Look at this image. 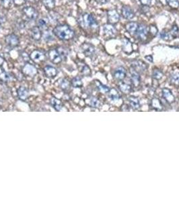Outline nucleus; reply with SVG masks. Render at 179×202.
Here are the masks:
<instances>
[{
	"label": "nucleus",
	"mask_w": 179,
	"mask_h": 202,
	"mask_svg": "<svg viewBox=\"0 0 179 202\" xmlns=\"http://www.w3.org/2000/svg\"><path fill=\"white\" fill-rule=\"evenodd\" d=\"M53 33L57 37L63 41L71 40L75 35L73 30L69 26L65 24L57 26L54 28Z\"/></svg>",
	"instance_id": "f257e3e1"
},
{
	"label": "nucleus",
	"mask_w": 179,
	"mask_h": 202,
	"mask_svg": "<svg viewBox=\"0 0 179 202\" xmlns=\"http://www.w3.org/2000/svg\"><path fill=\"white\" fill-rule=\"evenodd\" d=\"M78 24L84 29H92L98 28V23L94 18L89 14H83L78 17Z\"/></svg>",
	"instance_id": "f03ea898"
},
{
	"label": "nucleus",
	"mask_w": 179,
	"mask_h": 202,
	"mask_svg": "<svg viewBox=\"0 0 179 202\" xmlns=\"http://www.w3.org/2000/svg\"><path fill=\"white\" fill-rule=\"evenodd\" d=\"M22 12L25 17L30 20H35L38 16L37 10L31 6L24 8L22 9Z\"/></svg>",
	"instance_id": "7ed1b4c3"
},
{
	"label": "nucleus",
	"mask_w": 179,
	"mask_h": 202,
	"mask_svg": "<svg viewBox=\"0 0 179 202\" xmlns=\"http://www.w3.org/2000/svg\"><path fill=\"white\" fill-rule=\"evenodd\" d=\"M48 58L50 59L52 63L55 64H59L62 62L63 58L59 54L57 49H51L48 52Z\"/></svg>",
	"instance_id": "20e7f679"
},
{
	"label": "nucleus",
	"mask_w": 179,
	"mask_h": 202,
	"mask_svg": "<svg viewBox=\"0 0 179 202\" xmlns=\"http://www.w3.org/2000/svg\"><path fill=\"white\" fill-rule=\"evenodd\" d=\"M5 41L7 45L12 48L18 47L20 45V39L16 34H10L5 37Z\"/></svg>",
	"instance_id": "39448f33"
},
{
	"label": "nucleus",
	"mask_w": 179,
	"mask_h": 202,
	"mask_svg": "<svg viewBox=\"0 0 179 202\" xmlns=\"http://www.w3.org/2000/svg\"><path fill=\"white\" fill-rule=\"evenodd\" d=\"M30 58L34 62L38 63L45 61L46 59L45 54L40 50H34L30 55Z\"/></svg>",
	"instance_id": "423d86ee"
},
{
	"label": "nucleus",
	"mask_w": 179,
	"mask_h": 202,
	"mask_svg": "<svg viewBox=\"0 0 179 202\" xmlns=\"http://www.w3.org/2000/svg\"><path fill=\"white\" fill-rule=\"evenodd\" d=\"M81 49L84 54L88 58H92L95 54V48L90 43H85L81 45Z\"/></svg>",
	"instance_id": "0eeeda50"
},
{
	"label": "nucleus",
	"mask_w": 179,
	"mask_h": 202,
	"mask_svg": "<svg viewBox=\"0 0 179 202\" xmlns=\"http://www.w3.org/2000/svg\"><path fill=\"white\" fill-rule=\"evenodd\" d=\"M107 18L109 24H115L120 20V16L116 10H110L107 12Z\"/></svg>",
	"instance_id": "6e6552de"
},
{
	"label": "nucleus",
	"mask_w": 179,
	"mask_h": 202,
	"mask_svg": "<svg viewBox=\"0 0 179 202\" xmlns=\"http://www.w3.org/2000/svg\"><path fill=\"white\" fill-rule=\"evenodd\" d=\"M147 33L148 30L146 26L143 24H139L136 35L139 40L142 41H146L147 37Z\"/></svg>",
	"instance_id": "1a4fd4ad"
},
{
	"label": "nucleus",
	"mask_w": 179,
	"mask_h": 202,
	"mask_svg": "<svg viewBox=\"0 0 179 202\" xmlns=\"http://www.w3.org/2000/svg\"><path fill=\"white\" fill-rule=\"evenodd\" d=\"M132 68L135 70L137 72H143L147 68V65L140 60L134 61L132 63Z\"/></svg>",
	"instance_id": "9d476101"
},
{
	"label": "nucleus",
	"mask_w": 179,
	"mask_h": 202,
	"mask_svg": "<svg viewBox=\"0 0 179 202\" xmlns=\"http://www.w3.org/2000/svg\"><path fill=\"white\" fill-rule=\"evenodd\" d=\"M22 72L24 75L32 77L34 76L37 73V69L34 65L27 63L23 67Z\"/></svg>",
	"instance_id": "9b49d317"
},
{
	"label": "nucleus",
	"mask_w": 179,
	"mask_h": 202,
	"mask_svg": "<svg viewBox=\"0 0 179 202\" xmlns=\"http://www.w3.org/2000/svg\"><path fill=\"white\" fill-rule=\"evenodd\" d=\"M103 33L107 37L111 38L117 34V30L112 24H107L103 26Z\"/></svg>",
	"instance_id": "f8f14e48"
},
{
	"label": "nucleus",
	"mask_w": 179,
	"mask_h": 202,
	"mask_svg": "<svg viewBox=\"0 0 179 202\" xmlns=\"http://www.w3.org/2000/svg\"><path fill=\"white\" fill-rule=\"evenodd\" d=\"M121 14L127 20H132L135 16V13L132 9L127 6H124L122 8Z\"/></svg>",
	"instance_id": "ddd939ff"
},
{
	"label": "nucleus",
	"mask_w": 179,
	"mask_h": 202,
	"mask_svg": "<svg viewBox=\"0 0 179 202\" xmlns=\"http://www.w3.org/2000/svg\"><path fill=\"white\" fill-rule=\"evenodd\" d=\"M122 49L127 54H131L133 51L132 43L127 38H123L122 40Z\"/></svg>",
	"instance_id": "4468645a"
},
{
	"label": "nucleus",
	"mask_w": 179,
	"mask_h": 202,
	"mask_svg": "<svg viewBox=\"0 0 179 202\" xmlns=\"http://www.w3.org/2000/svg\"><path fill=\"white\" fill-rule=\"evenodd\" d=\"M113 76L117 80H123L126 77V69L123 67L117 68L115 70Z\"/></svg>",
	"instance_id": "2eb2a0df"
},
{
	"label": "nucleus",
	"mask_w": 179,
	"mask_h": 202,
	"mask_svg": "<svg viewBox=\"0 0 179 202\" xmlns=\"http://www.w3.org/2000/svg\"><path fill=\"white\" fill-rule=\"evenodd\" d=\"M44 72L45 75L50 78H53L57 75L58 71L57 69L51 65H47L44 68Z\"/></svg>",
	"instance_id": "dca6fc26"
},
{
	"label": "nucleus",
	"mask_w": 179,
	"mask_h": 202,
	"mask_svg": "<svg viewBox=\"0 0 179 202\" xmlns=\"http://www.w3.org/2000/svg\"><path fill=\"white\" fill-rule=\"evenodd\" d=\"M139 24L135 22H130L125 25V28L130 34L135 35L136 34L137 30L138 28Z\"/></svg>",
	"instance_id": "f3484780"
},
{
	"label": "nucleus",
	"mask_w": 179,
	"mask_h": 202,
	"mask_svg": "<svg viewBox=\"0 0 179 202\" xmlns=\"http://www.w3.org/2000/svg\"><path fill=\"white\" fill-rule=\"evenodd\" d=\"M30 34H31V37L34 41H40L42 37V33L40 28L38 26H34L32 29L31 31H30Z\"/></svg>",
	"instance_id": "a211bd4d"
},
{
	"label": "nucleus",
	"mask_w": 179,
	"mask_h": 202,
	"mask_svg": "<svg viewBox=\"0 0 179 202\" xmlns=\"http://www.w3.org/2000/svg\"><path fill=\"white\" fill-rule=\"evenodd\" d=\"M17 93H18V96L20 100H25L28 97L29 92L26 87L20 86L18 89V90H17Z\"/></svg>",
	"instance_id": "6ab92c4d"
},
{
	"label": "nucleus",
	"mask_w": 179,
	"mask_h": 202,
	"mask_svg": "<svg viewBox=\"0 0 179 202\" xmlns=\"http://www.w3.org/2000/svg\"><path fill=\"white\" fill-rule=\"evenodd\" d=\"M162 94L164 98L166 99V100H167L168 103H172L173 102H174L175 98H174V95L172 94L171 91L170 90L167 88H164L162 90Z\"/></svg>",
	"instance_id": "aec40b11"
},
{
	"label": "nucleus",
	"mask_w": 179,
	"mask_h": 202,
	"mask_svg": "<svg viewBox=\"0 0 179 202\" xmlns=\"http://www.w3.org/2000/svg\"><path fill=\"white\" fill-rule=\"evenodd\" d=\"M170 81L174 85L179 86V70L176 69L170 73Z\"/></svg>",
	"instance_id": "412c9836"
},
{
	"label": "nucleus",
	"mask_w": 179,
	"mask_h": 202,
	"mask_svg": "<svg viewBox=\"0 0 179 202\" xmlns=\"http://www.w3.org/2000/svg\"><path fill=\"white\" fill-rule=\"evenodd\" d=\"M131 73H132V81L133 84L135 86H137L139 83H140V76L138 72H137L135 70H134L133 68H132V71H131Z\"/></svg>",
	"instance_id": "4be33fe9"
},
{
	"label": "nucleus",
	"mask_w": 179,
	"mask_h": 202,
	"mask_svg": "<svg viewBox=\"0 0 179 202\" xmlns=\"http://www.w3.org/2000/svg\"><path fill=\"white\" fill-rule=\"evenodd\" d=\"M51 104L52 105V107H53L56 111H61L63 108V104L62 101L55 97H53L51 99Z\"/></svg>",
	"instance_id": "5701e85b"
},
{
	"label": "nucleus",
	"mask_w": 179,
	"mask_h": 202,
	"mask_svg": "<svg viewBox=\"0 0 179 202\" xmlns=\"http://www.w3.org/2000/svg\"><path fill=\"white\" fill-rule=\"evenodd\" d=\"M129 103L131 106L135 109H138L140 108V103H139V100L135 98V96H131L128 99Z\"/></svg>",
	"instance_id": "b1692460"
},
{
	"label": "nucleus",
	"mask_w": 179,
	"mask_h": 202,
	"mask_svg": "<svg viewBox=\"0 0 179 202\" xmlns=\"http://www.w3.org/2000/svg\"><path fill=\"white\" fill-rule=\"evenodd\" d=\"M43 5L49 10H53L55 6V0H42Z\"/></svg>",
	"instance_id": "393cba45"
},
{
	"label": "nucleus",
	"mask_w": 179,
	"mask_h": 202,
	"mask_svg": "<svg viewBox=\"0 0 179 202\" xmlns=\"http://www.w3.org/2000/svg\"><path fill=\"white\" fill-rule=\"evenodd\" d=\"M71 84L73 87H75V88H80V87L82 86V85H83L82 79L78 76L73 78L72 79Z\"/></svg>",
	"instance_id": "a878e982"
},
{
	"label": "nucleus",
	"mask_w": 179,
	"mask_h": 202,
	"mask_svg": "<svg viewBox=\"0 0 179 202\" xmlns=\"http://www.w3.org/2000/svg\"><path fill=\"white\" fill-rule=\"evenodd\" d=\"M169 33L172 38H179V29L177 25H174Z\"/></svg>",
	"instance_id": "bb28decb"
},
{
	"label": "nucleus",
	"mask_w": 179,
	"mask_h": 202,
	"mask_svg": "<svg viewBox=\"0 0 179 202\" xmlns=\"http://www.w3.org/2000/svg\"><path fill=\"white\" fill-rule=\"evenodd\" d=\"M119 88L121 91L126 94L129 93L131 90H132V88H131V86L128 84H125V83H122V84H121L119 85Z\"/></svg>",
	"instance_id": "cd10ccee"
},
{
	"label": "nucleus",
	"mask_w": 179,
	"mask_h": 202,
	"mask_svg": "<svg viewBox=\"0 0 179 202\" xmlns=\"http://www.w3.org/2000/svg\"><path fill=\"white\" fill-rule=\"evenodd\" d=\"M60 88L64 91H67L69 88V82L66 79H62V81H61L59 83Z\"/></svg>",
	"instance_id": "c85d7f7f"
},
{
	"label": "nucleus",
	"mask_w": 179,
	"mask_h": 202,
	"mask_svg": "<svg viewBox=\"0 0 179 202\" xmlns=\"http://www.w3.org/2000/svg\"><path fill=\"white\" fill-rule=\"evenodd\" d=\"M152 107L156 109L161 110L162 109V105L161 102L158 98H154L152 100Z\"/></svg>",
	"instance_id": "c756f323"
},
{
	"label": "nucleus",
	"mask_w": 179,
	"mask_h": 202,
	"mask_svg": "<svg viewBox=\"0 0 179 202\" xmlns=\"http://www.w3.org/2000/svg\"><path fill=\"white\" fill-rule=\"evenodd\" d=\"M13 78V76H11L10 73H8L6 72H3L0 75V80L3 82H7L11 80Z\"/></svg>",
	"instance_id": "7c9ffc66"
},
{
	"label": "nucleus",
	"mask_w": 179,
	"mask_h": 202,
	"mask_svg": "<svg viewBox=\"0 0 179 202\" xmlns=\"http://www.w3.org/2000/svg\"><path fill=\"white\" fill-rule=\"evenodd\" d=\"M81 72L86 76H90L91 75V70L88 65L84 64L81 69Z\"/></svg>",
	"instance_id": "2f4dec72"
},
{
	"label": "nucleus",
	"mask_w": 179,
	"mask_h": 202,
	"mask_svg": "<svg viewBox=\"0 0 179 202\" xmlns=\"http://www.w3.org/2000/svg\"><path fill=\"white\" fill-rule=\"evenodd\" d=\"M163 76V73L159 69H154L152 72V77L156 80H160Z\"/></svg>",
	"instance_id": "473e14b6"
},
{
	"label": "nucleus",
	"mask_w": 179,
	"mask_h": 202,
	"mask_svg": "<svg viewBox=\"0 0 179 202\" xmlns=\"http://www.w3.org/2000/svg\"><path fill=\"white\" fill-rule=\"evenodd\" d=\"M168 6L172 8L177 9L179 6V2L178 0H166Z\"/></svg>",
	"instance_id": "72a5a7b5"
},
{
	"label": "nucleus",
	"mask_w": 179,
	"mask_h": 202,
	"mask_svg": "<svg viewBox=\"0 0 179 202\" xmlns=\"http://www.w3.org/2000/svg\"><path fill=\"white\" fill-rule=\"evenodd\" d=\"M109 97L113 100H117V99L119 98L120 96H119V93H118V92L115 89L112 88L110 91V95H109Z\"/></svg>",
	"instance_id": "f704fd0d"
},
{
	"label": "nucleus",
	"mask_w": 179,
	"mask_h": 202,
	"mask_svg": "<svg viewBox=\"0 0 179 202\" xmlns=\"http://www.w3.org/2000/svg\"><path fill=\"white\" fill-rule=\"evenodd\" d=\"M90 105L92 107L97 108L100 106V101L95 97L91 98L90 100Z\"/></svg>",
	"instance_id": "c9c22d12"
},
{
	"label": "nucleus",
	"mask_w": 179,
	"mask_h": 202,
	"mask_svg": "<svg viewBox=\"0 0 179 202\" xmlns=\"http://www.w3.org/2000/svg\"><path fill=\"white\" fill-rule=\"evenodd\" d=\"M38 27L42 30H45L47 29V23L44 19H40L38 22Z\"/></svg>",
	"instance_id": "e433bc0d"
},
{
	"label": "nucleus",
	"mask_w": 179,
	"mask_h": 202,
	"mask_svg": "<svg viewBox=\"0 0 179 202\" xmlns=\"http://www.w3.org/2000/svg\"><path fill=\"white\" fill-rule=\"evenodd\" d=\"M160 37L166 41H170L172 38L169 32H165V31H162L160 33Z\"/></svg>",
	"instance_id": "4c0bfd02"
},
{
	"label": "nucleus",
	"mask_w": 179,
	"mask_h": 202,
	"mask_svg": "<svg viewBox=\"0 0 179 202\" xmlns=\"http://www.w3.org/2000/svg\"><path fill=\"white\" fill-rule=\"evenodd\" d=\"M57 50L59 53V54L61 55V56H62V58H63V59L64 58L66 59L67 55V51L66 49H65V48H63V47H60V48H58Z\"/></svg>",
	"instance_id": "58836bf2"
},
{
	"label": "nucleus",
	"mask_w": 179,
	"mask_h": 202,
	"mask_svg": "<svg viewBox=\"0 0 179 202\" xmlns=\"http://www.w3.org/2000/svg\"><path fill=\"white\" fill-rule=\"evenodd\" d=\"M12 1L14 2V5L16 6H22L26 2H27V0H12Z\"/></svg>",
	"instance_id": "ea45409f"
},
{
	"label": "nucleus",
	"mask_w": 179,
	"mask_h": 202,
	"mask_svg": "<svg viewBox=\"0 0 179 202\" xmlns=\"http://www.w3.org/2000/svg\"><path fill=\"white\" fill-rule=\"evenodd\" d=\"M0 3L2 4V6L3 7H5L6 8H8L11 5L10 0H0Z\"/></svg>",
	"instance_id": "a19ab883"
},
{
	"label": "nucleus",
	"mask_w": 179,
	"mask_h": 202,
	"mask_svg": "<svg viewBox=\"0 0 179 202\" xmlns=\"http://www.w3.org/2000/svg\"><path fill=\"white\" fill-rule=\"evenodd\" d=\"M99 89L100 91H102V93H107V92H109V90H110V89L108 88L106 86H103L102 84H100L99 86Z\"/></svg>",
	"instance_id": "79ce46f5"
},
{
	"label": "nucleus",
	"mask_w": 179,
	"mask_h": 202,
	"mask_svg": "<svg viewBox=\"0 0 179 202\" xmlns=\"http://www.w3.org/2000/svg\"><path fill=\"white\" fill-rule=\"evenodd\" d=\"M139 2L143 6H148L150 5L152 0H139Z\"/></svg>",
	"instance_id": "37998d69"
},
{
	"label": "nucleus",
	"mask_w": 179,
	"mask_h": 202,
	"mask_svg": "<svg viewBox=\"0 0 179 202\" xmlns=\"http://www.w3.org/2000/svg\"><path fill=\"white\" fill-rule=\"evenodd\" d=\"M150 31L152 32V34H153L154 35H156V33H158V30H157L156 26H150Z\"/></svg>",
	"instance_id": "c03bdc74"
},
{
	"label": "nucleus",
	"mask_w": 179,
	"mask_h": 202,
	"mask_svg": "<svg viewBox=\"0 0 179 202\" xmlns=\"http://www.w3.org/2000/svg\"><path fill=\"white\" fill-rule=\"evenodd\" d=\"M96 2H97L99 3H106L107 2V0H96Z\"/></svg>",
	"instance_id": "a18cd8bd"
},
{
	"label": "nucleus",
	"mask_w": 179,
	"mask_h": 202,
	"mask_svg": "<svg viewBox=\"0 0 179 202\" xmlns=\"http://www.w3.org/2000/svg\"><path fill=\"white\" fill-rule=\"evenodd\" d=\"M3 62V59L1 58V57H0V65H1Z\"/></svg>",
	"instance_id": "49530a36"
},
{
	"label": "nucleus",
	"mask_w": 179,
	"mask_h": 202,
	"mask_svg": "<svg viewBox=\"0 0 179 202\" xmlns=\"http://www.w3.org/2000/svg\"><path fill=\"white\" fill-rule=\"evenodd\" d=\"M27 1H28V2H35V1H36V0H27Z\"/></svg>",
	"instance_id": "de8ad7c7"
},
{
	"label": "nucleus",
	"mask_w": 179,
	"mask_h": 202,
	"mask_svg": "<svg viewBox=\"0 0 179 202\" xmlns=\"http://www.w3.org/2000/svg\"><path fill=\"white\" fill-rule=\"evenodd\" d=\"M2 103L1 102V101H0V109L2 108Z\"/></svg>",
	"instance_id": "09e8293b"
}]
</instances>
